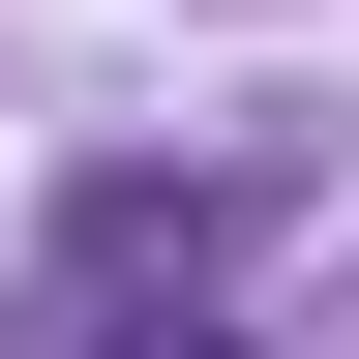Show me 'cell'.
Segmentation results:
<instances>
[{"label": "cell", "mask_w": 359, "mask_h": 359, "mask_svg": "<svg viewBox=\"0 0 359 359\" xmlns=\"http://www.w3.org/2000/svg\"><path fill=\"white\" fill-rule=\"evenodd\" d=\"M30 359H210V269H150V210H90V269H60Z\"/></svg>", "instance_id": "cell-1"}]
</instances>
